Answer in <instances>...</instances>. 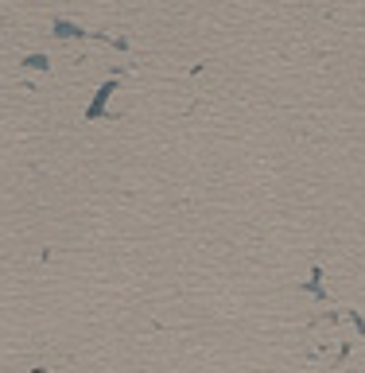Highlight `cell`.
I'll list each match as a JSON object with an SVG mask.
<instances>
[]
</instances>
